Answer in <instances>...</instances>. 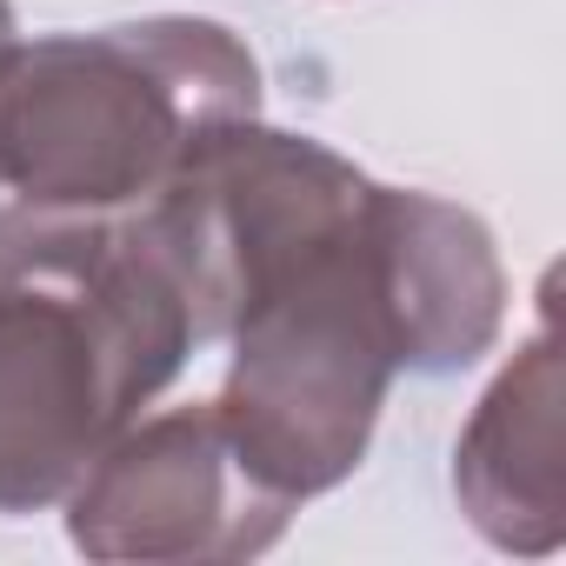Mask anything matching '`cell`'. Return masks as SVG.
<instances>
[{
	"mask_svg": "<svg viewBox=\"0 0 566 566\" xmlns=\"http://www.w3.org/2000/svg\"><path fill=\"white\" fill-rule=\"evenodd\" d=\"M207 347L147 213H0V513L61 506Z\"/></svg>",
	"mask_w": 566,
	"mask_h": 566,
	"instance_id": "obj_1",
	"label": "cell"
},
{
	"mask_svg": "<svg viewBox=\"0 0 566 566\" xmlns=\"http://www.w3.org/2000/svg\"><path fill=\"white\" fill-rule=\"evenodd\" d=\"M220 340L233 360L213 413L240 467L287 506L334 493L367 460L394 374H413V321L394 280L380 180H367L340 220L280 253Z\"/></svg>",
	"mask_w": 566,
	"mask_h": 566,
	"instance_id": "obj_2",
	"label": "cell"
},
{
	"mask_svg": "<svg viewBox=\"0 0 566 566\" xmlns=\"http://www.w3.org/2000/svg\"><path fill=\"white\" fill-rule=\"evenodd\" d=\"M260 114V61L200 14L14 41L0 61V193L61 213H134L187 154Z\"/></svg>",
	"mask_w": 566,
	"mask_h": 566,
	"instance_id": "obj_3",
	"label": "cell"
},
{
	"mask_svg": "<svg viewBox=\"0 0 566 566\" xmlns=\"http://www.w3.org/2000/svg\"><path fill=\"white\" fill-rule=\"evenodd\" d=\"M287 520L294 506L240 467L213 400L134 420L67 486V539L87 559H253L287 533Z\"/></svg>",
	"mask_w": 566,
	"mask_h": 566,
	"instance_id": "obj_4",
	"label": "cell"
},
{
	"mask_svg": "<svg viewBox=\"0 0 566 566\" xmlns=\"http://www.w3.org/2000/svg\"><path fill=\"white\" fill-rule=\"evenodd\" d=\"M566 367L553 307L539 334L500 367L480 394L460 447H453V493L460 513L500 553H553L566 539Z\"/></svg>",
	"mask_w": 566,
	"mask_h": 566,
	"instance_id": "obj_5",
	"label": "cell"
},
{
	"mask_svg": "<svg viewBox=\"0 0 566 566\" xmlns=\"http://www.w3.org/2000/svg\"><path fill=\"white\" fill-rule=\"evenodd\" d=\"M14 41H21V34H14V8H8V0H0V61L14 54Z\"/></svg>",
	"mask_w": 566,
	"mask_h": 566,
	"instance_id": "obj_6",
	"label": "cell"
}]
</instances>
